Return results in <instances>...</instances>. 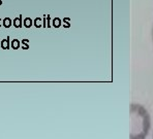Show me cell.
<instances>
[{
    "label": "cell",
    "instance_id": "cell-6",
    "mask_svg": "<svg viewBox=\"0 0 153 139\" xmlns=\"http://www.w3.org/2000/svg\"><path fill=\"white\" fill-rule=\"evenodd\" d=\"M12 46H13L14 48H18V47H19V41H18V40H14L13 43H12Z\"/></svg>",
    "mask_w": 153,
    "mask_h": 139
},
{
    "label": "cell",
    "instance_id": "cell-4",
    "mask_svg": "<svg viewBox=\"0 0 153 139\" xmlns=\"http://www.w3.org/2000/svg\"><path fill=\"white\" fill-rule=\"evenodd\" d=\"M1 46H2V48H8V46H9V42H8V37L6 38V39H4V40L2 41V43H1Z\"/></svg>",
    "mask_w": 153,
    "mask_h": 139
},
{
    "label": "cell",
    "instance_id": "cell-2",
    "mask_svg": "<svg viewBox=\"0 0 153 139\" xmlns=\"http://www.w3.org/2000/svg\"><path fill=\"white\" fill-rule=\"evenodd\" d=\"M14 26L17 28H20L22 26V16H20L19 18L14 20Z\"/></svg>",
    "mask_w": 153,
    "mask_h": 139
},
{
    "label": "cell",
    "instance_id": "cell-9",
    "mask_svg": "<svg viewBox=\"0 0 153 139\" xmlns=\"http://www.w3.org/2000/svg\"><path fill=\"white\" fill-rule=\"evenodd\" d=\"M0 22H1V19H0ZM0 27H1V24H0Z\"/></svg>",
    "mask_w": 153,
    "mask_h": 139
},
{
    "label": "cell",
    "instance_id": "cell-8",
    "mask_svg": "<svg viewBox=\"0 0 153 139\" xmlns=\"http://www.w3.org/2000/svg\"><path fill=\"white\" fill-rule=\"evenodd\" d=\"M0 5H2V1H1V0H0Z\"/></svg>",
    "mask_w": 153,
    "mask_h": 139
},
{
    "label": "cell",
    "instance_id": "cell-10",
    "mask_svg": "<svg viewBox=\"0 0 153 139\" xmlns=\"http://www.w3.org/2000/svg\"><path fill=\"white\" fill-rule=\"evenodd\" d=\"M152 139H153V137H152Z\"/></svg>",
    "mask_w": 153,
    "mask_h": 139
},
{
    "label": "cell",
    "instance_id": "cell-1",
    "mask_svg": "<svg viewBox=\"0 0 153 139\" xmlns=\"http://www.w3.org/2000/svg\"><path fill=\"white\" fill-rule=\"evenodd\" d=\"M151 128V116L147 109L138 103L129 105V139H146Z\"/></svg>",
    "mask_w": 153,
    "mask_h": 139
},
{
    "label": "cell",
    "instance_id": "cell-7",
    "mask_svg": "<svg viewBox=\"0 0 153 139\" xmlns=\"http://www.w3.org/2000/svg\"><path fill=\"white\" fill-rule=\"evenodd\" d=\"M152 39H153V28H152Z\"/></svg>",
    "mask_w": 153,
    "mask_h": 139
},
{
    "label": "cell",
    "instance_id": "cell-5",
    "mask_svg": "<svg viewBox=\"0 0 153 139\" xmlns=\"http://www.w3.org/2000/svg\"><path fill=\"white\" fill-rule=\"evenodd\" d=\"M31 23H32V22H31L30 19H26L25 22H24V25H25L26 27H30V26H31Z\"/></svg>",
    "mask_w": 153,
    "mask_h": 139
},
{
    "label": "cell",
    "instance_id": "cell-3",
    "mask_svg": "<svg viewBox=\"0 0 153 139\" xmlns=\"http://www.w3.org/2000/svg\"><path fill=\"white\" fill-rule=\"evenodd\" d=\"M2 24H3V26L5 27V28H9V27L12 26V20L9 19V18H5V19H3Z\"/></svg>",
    "mask_w": 153,
    "mask_h": 139
}]
</instances>
